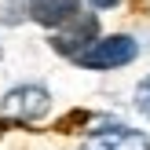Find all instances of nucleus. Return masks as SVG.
Returning a JSON list of instances; mask_svg holds the SVG:
<instances>
[{
	"label": "nucleus",
	"instance_id": "f257e3e1",
	"mask_svg": "<svg viewBox=\"0 0 150 150\" xmlns=\"http://www.w3.org/2000/svg\"><path fill=\"white\" fill-rule=\"evenodd\" d=\"M139 55V44L132 40V37L117 33V37H95L92 44H88L84 51H77V66H84V70H117V66H128L132 59Z\"/></svg>",
	"mask_w": 150,
	"mask_h": 150
},
{
	"label": "nucleus",
	"instance_id": "f03ea898",
	"mask_svg": "<svg viewBox=\"0 0 150 150\" xmlns=\"http://www.w3.org/2000/svg\"><path fill=\"white\" fill-rule=\"evenodd\" d=\"M48 106H51V95L40 84H22L4 95L0 114H4V121H37L48 114Z\"/></svg>",
	"mask_w": 150,
	"mask_h": 150
},
{
	"label": "nucleus",
	"instance_id": "7ed1b4c3",
	"mask_svg": "<svg viewBox=\"0 0 150 150\" xmlns=\"http://www.w3.org/2000/svg\"><path fill=\"white\" fill-rule=\"evenodd\" d=\"M66 26V22H62ZM95 33H99V22H95V15H73L70 26L59 29L55 37H51V44H55V51H62V55H77V51H84L88 44L95 40Z\"/></svg>",
	"mask_w": 150,
	"mask_h": 150
},
{
	"label": "nucleus",
	"instance_id": "20e7f679",
	"mask_svg": "<svg viewBox=\"0 0 150 150\" xmlns=\"http://www.w3.org/2000/svg\"><path fill=\"white\" fill-rule=\"evenodd\" d=\"M81 150H150V139L143 132L121 128V125H110V128H99L84 139Z\"/></svg>",
	"mask_w": 150,
	"mask_h": 150
},
{
	"label": "nucleus",
	"instance_id": "39448f33",
	"mask_svg": "<svg viewBox=\"0 0 150 150\" xmlns=\"http://www.w3.org/2000/svg\"><path fill=\"white\" fill-rule=\"evenodd\" d=\"M29 15H33L40 26L59 29L62 22H70L77 15V0H29Z\"/></svg>",
	"mask_w": 150,
	"mask_h": 150
},
{
	"label": "nucleus",
	"instance_id": "423d86ee",
	"mask_svg": "<svg viewBox=\"0 0 150 150\" xmlns=\"http://www.w3.org/2000/svg\"><path fill=\"white\" fill-rule=\"evenodd\" d=\"M136 110L143 117H150V77L139 81V88H136Z\"/></svg>",
	"mask_w": 150,
	"mask_h": 150
},
{
	"label": "nucleus",
	"instance_id": "0eeeda50",
	"mask_svg": "<svg viewBox=\"0 0 150 150\" xmlns=\"http://www.w3.org/2000/svg\"><path fill=\"white\" fill-rule=\"evenodd\" d=\"M92 4H95V7H114L117 0H92Z\"/></svg>",
	"mask_w": 150,
	"mask_h": 150
}]
</instances>
